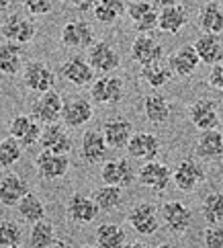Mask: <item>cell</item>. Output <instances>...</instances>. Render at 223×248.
Here are the masks:
<instances>
[{
	"label": "cell",
	"instance_id": "14",
	"mask_svg": "<svg viewBox=\"0 0 223 248\" xmlns=\"http://www.w3.org/2000/svg\"><path fill=\"white\" fill-rule=\"evenodd\" d=\"M8 134L19 141L21 146H33L35 141H39L41 127L35 119L27 117V115H19V117H15L8 123Z\"/></svg>",
	"mask_w": 223,
	"mask_h": 248
},
{
	"label": "cell",
	"instance_id": "35",
	"mask_svg": "<svg viewBox=\"0 0 223 248\" xmlns=\"http://www.w3.org/2000/svg\"><path fill=\"white\" fill-rule=\"evenodd\" d=\"M92 199L99 205V209H113L123 201V191L121 187H115V185H104V187L94 191Z\"/></svg>",
	"mask_w": 223,
	"mask_h": 248
},
{
	"label": "cell",
	"instance_id": "23",
	"mask_svg": "<svg viewBox=\"0 0 223 248\" xmlns=\"http://www.w3.org/2000/svg\"><path fill=\"white\" fill-rule=\"evenodd\" d=\"M61 119L68 127H80L92 119V105L82 99H74L70 103H64L61 109Z\"/></svg>",
	"mask_w": 223,
	"mask_h": 248
},
{
	"label": "cell",
	"instance_id": "40",
	"mask_svg": "<svg viewBox=\"0 0 223 248\" xmlns=\"http://www.w3.org/2000/svg\"><path fill=\"white\" fill-rule=\"evenodd\" d=\"M21 246V230L13 221L0 224V248H15Z\"/></svg>",
	"mask_w": 223,
	"mask_h": 248
},
{
	"label": "cell",
	"instance_id": "34",
	"mask_svg": "<svg viewBox=\"0 0 223 248\" xmlns=\"http://www.w3.org/2000/svg\"><path fill=\"white\" fill-rule=\"evenodd\" d=\"M56 242V228H53L51 221L47 219H39L35 221L33 228H31V246H51Z\"/></svg>",
	"mask_w": 223,
	"mask_h": 248
},
{
	"label": "cell",
	"instance_id": "38",
	"mask_svg": "<svg viewBox=\"0 0 223 248\" xmlns=\"http://www.w3.org/2000/svg\"><path fill=\"white\" fill-rule=\"evenodd\" d=\"M21 158V144L15 138L0 140V168H11Z\"/></svg>",
	"mask_w": 223,
	"mask_h": 248
},
{
	"label": "cell",
	"instance_id": "24",
	"mask_svg": "<svg viewBox=\"0 0 223 248\" xmlns=\"http://www.w3.org/2000/svg\"><path fill=\"white\" fill-rule=\"evenodd\" d=\"M61 74H64L66 80H70L72 84L84 86V84H88L94 78V70L90 68V64H88L84 58L76 56V58H70L64 64V68H61Z\"/></svg>",
	"mask_w": 223,
	"mask_h": 248
},
{
	"label": "cell",
	"instance_id": "44",
	"mask_svg": "<svg viewBox=\"0 0 223 248\" xmlns=\"http://www.w3.org/2000/svg\"><path fill=\"white\" fill-rule=\"evenodd\" d=\"M6 8H8V2H6V0H0V13L6 11Z\"/></svg>",
	"mask_w": 223,
	"mask_h": 248
},
{
	"label": "cell",
	"instance_id": "15",
	"mask_svg": "<svg viewBox=\"0 0 223 248\" xmlns=\"http://www.w3.org/2000/svg\"><path fill=\"white\" fill-rule=\"evenodd\" d=\"M129 224L141 236L154 234L158 230V226H160L156 207L151 205V203H139V205L133 207V211L129 214Z\"/></svg>",
	"mask_w": 223,
	"mask_h": 248
},
{
	"label": "cell",
	"instance_id": "18",
	"mask_svg": "<svg viewBox=\"0 0 223 248\" xmlns=\"http://www.w3.org/2000/svg\"><path fill=\"white\" fill-rule=\"evenodd\" d=\"M127 15L135 23V29L139 33H149L158 29V11L154 8V4L137 0V2H131L127 6Z\"/></svg>",
	"mask_w": 223,
	"mask_h": 248
},
{
	"label": "cell",
	"instance_id": "11",
	"mask_svg": "<svg viewBox=\"0 0 223 248\" xmlns=\"http://www.w3.org/2000/svg\"><path fill=\"white\" fill-rule=\"evenodd\" d=\"M127 152L131 158H137V160H144V162H149L154 160L160 152V141L156 136L151 134H144V131H139V134H133L131 140L127 141Z\"/></svg>",
	"mask_w": 223,
	"mask_h": 248
},
{
	"label": "cell",
	"instance_id": "6",
	"mask_svg": "<svg viewBox=\"0 0 223 248\" xmlns=\"http://www.w3.org/2000/svg\"><path fill=\"white\" fill-rule=\"evenodd\" d=\"M205 170L203 166L197 164L194 160H184L176 166V170L172 172V181L182 193H193L197 189V185L203 183Z\"/></svg>",
	"mask_w": 223,
	"mask_h": 248
},
{
	"label": "cell",
	"instance_id": "26",
	"mask_svg": "<svg viewBox=\"0 0 223 248\" xmlns=\"http://www.w3.org/2000/svg\"><path fill=\"white\" fill-rule=\"evenodd\" d=\"M194 54H197V58L201 62H205V64H219L221 62V41L217 35H209L205 33L201 35V37L194 41Z\"/></svg>",
	"mask_w": 223,
	"mask_h": 248
},
{
	"label": "cell",
	"instance_id": "45",
	"mask_svg": "<svg viewBox=\"0 0 223 248\" xmlns=\"http://www.w3.org/2000/svg\"><path fill=\"white\" fill-rule=\"evenodd\" d=\"M78 6L82 8V11H86V8H90L92 4H90V2H78Z\"/></svg>",
	"mask_w": 223,
	"mask_h": 248
},
{
	"label": "cell",
	"instance_id": "43",
	"mask_svg": "<svg viewBox=\"0 0 223 248\" xmlns=\"http://www.w3.org/2000/svg\"><path fill=\"white\" fill-rule=\"evenodd\" d=\"M209 82H211V86H215L217 91H221V88H223V66H221V62H219V64L211 66Z\"/></svg>",
	"mask_w": 223,
	"mask_h": 248
},
{
	"label": "cell",
	"instance_id": "30",
	"mask_svg": "<svg viewBox=\"0 0 223 248\" xmlns=\"http://www.w3.org/2000/svg\"><path fill=\"white\" fill-rule=\"evenodd\" d=\"M16 209H19V216L23 217V221H27V224H31V226L35 221L45 217V205H43V201L31 193H27L25 197L16 203Z\"/></svg>",
	"mask_w": 223,
	"mask_h": 248
},
{
	"label": "cell",
	"instance_id": "29",
	"mask_svg": "<svg viewBox=\"0 0 223 248\" xmlns=\"http://www.w3.org/2000/svg\"><path fill=\"white\" fill-rule=\"evenodd\" d=\"M23 49L16 43H0V72L6 76H15L21 68Z\"/></svg>",
	"mask_w": 223,
	"mask_h": 248
},
{
	"label": "cell",
	"instance_id": "7",
	"mask_svg": "<svg viewBox=\"0 0 223 248\" xmlns=\"http://www.w3.org/2000/svg\"><path fill=\"white\" fill-rule=\"evenodd\" d=\"M39 144L43 150H49L53 154H66L68 156L70 150H72V140H70L66 127L58 125V123H51V125H47L41 131Z\"/></svg>",
	"mask_w": 223,
	"mask_h": 248
},
{
	"label": "cell",
	"instance_id": "22",
	"mask_svg": "<svg viewBox=\"0 0 223 248\" xmlns=\"http://www.w3.org/2000/svg\"><path fill=\"white\" fill-rule=\"evenodd\" d=\"M29 193L27 181L19 174H8L0 181V203L6 207H15Z\"/></svg>",
	"mask_w": 223,
	"mask_h": 248
},
{
	"label": "cell",
	"instance_id": "39",
	"mask_svg": "<svg viewBox=\"0 0 223 248\" xmlns=\"http://www.w3.org/2000/svg\"><path fill=\"white\" fill-rule=\"evenodd\" d=\"M141 76H144V80L149 84V86H164L168 80L172 78V72L170 68H166L164 64H151V66H144V72H141Z\"/></svg>",
	"mask_w": 223,
	"mask_h": 248
},
{
	"label": "cell",
	"instance_id": "27",
	"mask_svg": "<svg viewBox=\"0 0 223 248\" xmlns=\"http://www.w3.org/2000/svg\"><path fill=\"white\" fill-rule=\"evenodd\" d=\"M199 66V58L191 46H184L170 56V72L176 76H191Z\"/></svg>",
	"mask_w": 223,
	"mask_h": 248
},
{
	"label": "cell",
	"instance_id": "25",
	"mask_svg": "<svg viewBox=\"0 0 223 248\" xmlns=\"http://www.w3.org/2000/svg\"><path fill=\"white\" fill-rule=\"evenodd\" d=\"M106 141L103 138L101 131H86L84 138H82V158L88 164H99L104 154H106Z\"/></svg>",
	"mask_w": 223,
	"mask_h": 248
},
{
	"label": "cell",
	"instance_id": "28",
	"mask_svg": "<svg viewBox=\"0 0 223 248\" xmlns=\"http://www.w3.org/2000/svg\"><path fill=\"white\" fill-rule=\"evenodd\" d=\"M197 154L205 160H215V158H221L223 154V136L217 129H207L203 131V136L199 138L197 144Z\"/></svg>",
	"mask_w": 223,
	"mask_h": 248
},
{
	"label": "cell",
	"instance_id": "31",
	"mask_svg": "<svg viewBox=\"0 0 223 248\" xmlns=\"http://www.w3.org/2000/svg\"><path fill=\"white\" fill-rule=\"evenodd\" d=\"M127 236H125V230L117 224H103L96 230V244L103 248H119L125 244Z\"/></svg>",
	"mask_w": 223,
	"mask_h": 248
},
{
	"label": "cell",
	"instance_id": "3",
	"mask_svg": "<svg viewBox=\"0 0 223 248\" xmlns=\"http://www.w3.org/2000/svg\"><path fill=\"white\" fill-rule=\"evenodd\" d=\"M90 96L99 105H117L123 99V80L119 76H101L92 84Z\"/></svg>",
	"mask_w": 223,
	"mask_h": 248
},
{
	"label": "cell",
	"instance_id": "1",
	"mask_svg": "<svg viewBox=\"0 0 223 248\" xmlns=\"http://www.w3.org/2000/svg\"><path fill=\"white\" fill-rule=\"evenodd\" d=\"M61 109H64V101L58 93H43L41 99L33 105V119L43 125H51L61 119Z\"/></svg>",
	"mask_w": 223,
	"mask_h": 248
},
{
	"label": "cell",
	"instance_id": "13",
	"mask_svg": "<svg viewBox=\"0 0 223 248\" xmlns=\"http://www.w3.org/2000/svg\"><path fill=\"white\" fill-rule=\"evenodd\" d=\"M94 41V33L86 21H70L61 29V43L66 47H90Z\"/></svg>",
	"mask_w": 223,
	"mask_h": 248
},
{
	"label": "cell",
	"instance_id": "41",
	"mask_svg": "<svg viewBox=\"0 0 223 248\" xmlns=\"http://www.w3.org/2000/svg\"><path fill=\"white\" fill-rule=\"evenodd\" d=\"M205 244L209 248H221L223 246V230L219 224H211L207 230H205Z\"/></svg>",
	"mask_w": 223,
	"mask_h": 248
},
{
	"label": "cell",
	"instance_id": "19",
	"mask_svg": "<svg viewBox=\"0 0 223 248\" xmlns=\"http://www.w3.org/2000/svg\"><path fill=\"white\" fill-rule=\"evenodd\" d=\"M133 136V127L127 119L115 117V119H106L103 125V138L106 141V146L111 148H125L127 141Z\"/></svg>",
	"mask_w": 223,
	"mask_h": 248
},
{
	"label": "cell",
	"instance_id": "2",
	"mask_svg": "<svg viewBox=\"0 0 223 248\" xmlns=\"http://www.w3.org/2000/svg\"><path fill=\"white\" fill-rule=\"evenodd\" d=\"M25 84L29 91L33 93H49L53 91V84H56V76H53L51 70L43 64V62L35 60L31 64H27L25 68Z\"/></svg>",
	"mask_w": 223,
	"mask_h": 248
},
{
	"label": "cell",
	"instance_id": "4",
	"mask_svg": "<svg viewBox=\"0 0 223 248\" xmlns=\"http://www.w3.org/2000/svg\"><path fill=\"white\" fill-rule=\"evenodd\" d=\"M137 179H139V183L144 185V187L154 189V191L160 193V191H166V187L170 185L172 172H170V168H168L166 164L149 160V162H146L144 166H141Z\"/></svg>",
	"mask_w": 223,
	"mask_h": 248
},
{
	"label": "cell",
	"instance_id": "37",
	"mask_svg": "<svg viewBox=\"0 0 223 248\" xmlns=\"http://www.w3.org/2000/svg\"><path fill=\"white\" fill-rule=\"evenodd\" d=\"M203 216L209 224H221V219H223V195L221 193L207 195V199L203 201Z\"/></svg>",
	"mask_w": 223,
	"mask_h": 248
},
{
	"label": "cell",
	"instance_id": "42",
	"mask_svg": "<svg viewBox=\"0 0 223 248\" xmlns=\"http://www.w3.org/2000/svg\"><path fill=\"white\" fill-rule=\"evenodd\" d=\"M25 6H27V11L35 16L47 15L51 11V2H47V0H27Z\"/></svg>",
	"mask_w": 223,
	"mask_h": 248
},
{
	"label": "cell",
	"instance_id": "10",
	"mask_svg": "<svg viewBox=\"0 0 223 248\" xmlns=\"http://www.w3.org/2000/svg\"><path fill=\"white\" fill-rule=\"evenodd\" d=\"M131 56L135 62H139L141 66H151L162 60L164 47L160 46L154 37H149V35H139L131 46Z\"/></svg>",
	"mask_w": 223,
	"mask_h": 248
},
{
	"label": "cell",
	"instance_id": "36",
	"mask_svg": "<svg viewBox=\"0 0 223 248\" xmlns=\"http://www.w3.org/2000/svg\"><path fill=\"white\" fill-rule=\"evenodd\" d=\"M201 27L209 35H219L223 29V15L219 4H207L201 13Z\"/></svg>",
	"mask_w": 223,
	"mask_h": 248
},
{
	"label": "cell",
	"instance_id": "12",
	"mask_svg": "<svg viewBox=\"0 0 223 248\" xmlns=\"http://www.w3.org/2000/svg\"><path fill=\"white\" fill-rule=\"evenodd\" d=\"M86 62L90 64L94 72H113L119 66V56L106 41H99L94 46H90Z\"/></svg>",
	"mask_w": 223,
	"mask_h": 248
},
{
	"label": "cell",
	"instance_id": "21",
	"mask_svg": "<svg viewBox=\"0 0 223 248\" xmlns=\"http://www.w3.org/2000/svg\"><path fill=\"white\" fill-rule=\"evenodd\" d=\"M189 16H186V8L180 4H172V2H164V8L158 13V29H162L166 33H178L180 31Z\"/></svg>",
	"mask_w": 223,
	"mask_h": 248
},
{
	"label": "cell",
	"instance_id": "9",
	"mask_svg": "<svg viewBox=\"0 0 223 248\" xmlns=\"http://www.w3.org/2000/svg\"><path fill=\"white\" fill-rule=\"evenodd\" d=\"M189 117L194 123L197 129H215L219 125V117H217V105L211 99H201L197 103H193L189 107Z\"/></svg>",
	"mask_w": 223,
	"mask_h": 248
},
{
	"label": "cell",
	"instance_id": "5",
	"mask_svg": "<svg viewBox=\"0 0 223 248\" xmlns=\"http://www.w3.org/2000/svg\"><path fill=\"white\" fill-rule=\"evenodd\" d=\"M103 183L104 185H115V187H129L135 181L133 174V166L129 162V158H121V160H109L103 166Z\"/></svg>",
	"mask_w": 223,
	"mask_h": 248
},
{
	"label": "cell",
	"instance_id": "32",
	"mask_svg": "<svg viewBox=\"0 0 223 248\" xmlns=\"http://www.w3.org/2000/svg\"><path fill=\"white\" fill-rule=\"evenodd\" d=\"M144 109H146V117L151 123H156V125L164 123L168 117H170V105H168V101L160 94H149L144 103Z\"/></svg>",
	"mask_w": 223,
	"mask_h": 248
},
{
	"label": "cell",
	"instance_id": "33",
	"mask_svg": "<svg viewBox=\"0 0 223 248\" xmlns=\"http://www.w3.org/2000/svg\"><path fill=\"white\" fill-rule=\"evenodd\" d=\"M125 11V4L121 0H103V2H96L94 4V16L99 23H104V25H111L119 19Z\"/></svg>",
	"mask_w": 223,
	"mask_h": 248
},
{
	"label": "cell",
	"instance_id": "20",
	"mask_svg": "<svg viewBox=\"0 0 223 248\" xmlns=\"http://www.w3.org/2000/svg\"><path fill=\"white\" fill-rule=\"evenodd\" d=\"M68 216L72 217L76 224H88L99 216V205L94 203L92 197H86L82 193L72 195V199L68 201Z\"/></svg>",
	"mask_w": 223,
	"mask_h": 248
},
{
	"label": "cell",
	"instance_id": "8",
	"mask_svg": "<svg viewBox=\"0 0 223 248\" xmlns=\"http://www.w3.org/2000/svg\"><path fill=\"white\" fill-rule=\"evenodd\" d=\"M68 168H70V160L66 154H53L49 150H43L37 156V170L47 181H56L66 176Z\"/></svg>",
	"mask_w": 223,
	"mask_h": 248
},
{
	"label": "cell",
	"instance_id": "16",
	"mask_svg": "<svg viewBox=\"0 0 223 248\" xmlns=\"http://www.w3.org/2000/svg\"><path fill=\"white\" fill-rule=\"evenodd\" d=\"M35 33H37L35 23L23 19V16H19V15H11L2 25V35L11 43H16V46L29 43L35 37Z\"/></svg>",
	"mask_w": 223,
	"mask_h": 248
},
{
	"label": "cell",
	"instance_id": "17",
	"mask_svg": "<svg viewBox=\"0 0 223 248\" xmlns=\"http://www.w3.org/2000/svg\"><path fill=\"white\" fill-rule=\"evenodd\" d=\"M162 217L166 221V226L170 232L174 234H182L189 230L191 221H193V214L191 209L184 205V203L180 201H170L166 203V205L162 207Z\"/></svg>",
	"mask_w": 223,
	"mask_h": 248
}]
</instances>
